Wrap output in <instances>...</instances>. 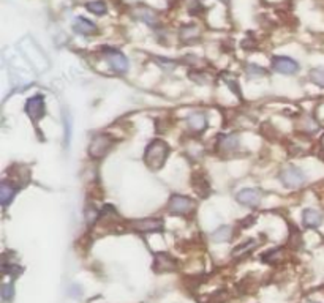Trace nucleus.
<instances>
[{"mask_svg": "<svg viewBox=\"0 0 324 303\" xmlns=\"http://www.w3.org/2000/svg\"><path fill=\"white\" fill-rule=\"evenodd\" d=\"M195 201L182 194H173L168 201V212L173 215H190L195 212Z\"/></svg>", "mask_w": 324, "mask_h": 303, "instance_id": "f03ea898", "label": "nucleus"}, {"mask_svg": "<svg viewBox=\"0 0 324 303\" xmlns=\"http://www.w3.org/2000/svg\"><path fill=\"white\" fill-rule=\"evenodd\" d=\"M86 7H87L89 11H92L93 15H98V16L104 15L106 10H107V7H106V4L103 2V0H95V2H89Z\"/></svg>", "mask_w": 324, "mask_h": 303, "instance_id": "412c9836", "label": "nucleus"}, {"mask_svg": "<svg viewBox=\"0 0 324 303\" xmlns=\"http://www.w3.org/2000/svg\"><path fill=\"white\" fill-rule=\"evenodd\" d=\"M103 54H104V59L110 63V66L114 69L116 73L119 74H125L128 71V59L117 49H107L104 48L103 49Z\"/></svg>", "mask_w": 324, "mask_h": 303, "instance_id": "39448f33", "label": "nucleus"}, {"mask_svg": "<svg viewBox=\"0 0 324 303\" xmlns=\"http://www.w3.org/2000/svg\"><path fill=\"white\" fill-rule=\"evenodd\" d=\"M155 62H158V65L165 69H173L176 68V62L174 60H170V59H163V57H155Z\"/></svg>", "mask_w": 324, "mask_h": 303, "instance_id": "393cba45", "label": "nucleus"}, {"mask_svg": "<svg viewBox=\"0 0 324 303\" xmlns=\"http://www.w3.org/2000/svg\"><path fill=\"white\" fill-rule=\"evenodd\" d=\"M114 141L106 134H97L92 137V141L89 144V155L93 160H100L110 154V150L113 147Z\"/></svg>", "mask_w": 324, "mask_h": 303, "instance_id": "7ed1b4c3", "label": "nucleus"}, {"mask_svg": "<svg viewBox=\"0 0 324 303\" xmlns=\"http://www.w3.org/2000/svg\"><path fill=\"white\" fill-rule=\"evenodd\" d=\"M302 223L305 228H318L322 223V215L316 208H305L302 212Z\"/></svg>", "mask_w": 324, "mask_h": 303, "instance_id": "4468645a", "label": "nucleus"}, {"mask_svg": "<svg viewBox=\"0 0 324 303\" xmlns=\"http://www.w3.org/2000/svg\"><path fill=\"white\" fill-rule=\"evenodd\" d=\"M73 29H75L76 33H81V35H93V33H97V30H98L97 26H95L92 21L84 19V18H78L75 21Z\"/></svg>", "mask_w": 324, "mask_h": 303, "instance_id": "dca6fc26", "label": "nucleus"}, {"mask_svg": "<svg viewBox=\"0 0 324 303\" xmlns=\"http://www.w3.org/2000/svg\"><path fill=\"white\" fill-rule=\"evenodd\" d=\"M310 81L316 86L324 87V68H315L310 71Z\"/></svg>", "mask_w": 324, "mask_h": 303, "instance_id": "5701e85b", "label": "nucleus"}, {"mask_svg": "<svg viewBox=\"0 0 324 303\" xmlns=\"http://www.w3.org/2000/svg\"><path fill=\"white\" fill-rule=\"evenodd\" d=\"M256 240L255 239H247L244 243H241L239 247H236L234 250H233V256L234 258H237V256H244V254H248V253H251V250L253 248H256Z\"/></svg>", "mask_w": 324, "mask_h": 303, "instance_id": "6ab92c4d", "label": "nucleus"}, {"mask_svg": "<svg viewBox=\"0 0 324 303\" xmlns=\"http://www.w3.org/2000/svg\"><path fill=\"white\" fill-rule=\"evenodd\" d=\"M168 157H170V145L161 139H153L144 152V163L149 169L158 171L163 168Z\"/></svg>", "mask_w": 324, "mask_h": 303, "instance_id": "f257e3e1", "label": "nucleus"}, {"mask_svg": "<svg viewBox=\"0 0 324 303\" xmlns=\"http://www.w3.org/2000/svg\"><path fill=\"white\" fill-rule=\"evenodd\" d=\"M272 68L275 71L283 73V74H294V73H297L299 65L296 60L290 59V57L280 55V57H274L272 59Z\"/></svg>", "mask_w": 324, "mask_h": 303, "instance_id": "9d476101", "label": "nucleus"}, {"mask_svg": "<svg viewBox=\"0 0 324 303\" xmlns=\"http://www.w3.org/2000/svg\"><path fill=\"white\" fill-rule=\"evenodd\" d=\"M18 191H19V185H16L15 182L4 180L0 183V202H2V205L7 207L10 202H13Z\"/></svg>", "mask_w": 324, "mask_h": 303, "instance_id": "9b49d317", "label": "nucleus"}, {"mask_svg": "<svg viewBox=\"0 0 324 303\" xmlns=\"http://www.w3.org/2000/svg\"><path fill=\"white\" fill-rule=\"evenodd\" d=\"M307 303H316V301H307Z\"/></svg>", "mask_w": 324, "mask_h": 303, "instance_id": "bb28decb", "label": "nucleus"}, {"mask_svg": "<svg viewBox=\"0 0 324 303\" xmlns=\"http://www.w3.org/2000/svg\"><path fill=\"white\" fill-rule=\"evenodd\" d=\"M131 228L141 234H150V232H161L165 229V223L161 218H144L131 221Z\"/></svg>", "mask_w": 324, "mask_h": 303, "instance_id": "0eeeda50", "label": "nucleus"}, {"mask_svg": "<svg viewBox=\"0 0 324 303\" xmlns=\"http://www.w3.org/2000/svg\"><path fill=\"white\" fill-rule=\"evenodd\" d=\"M153 272L157 273H168L177 270V261L168 253H155L153 256Z\"/></svg>", "mask_w": 324, "mask_h": 303, "instance_id": "6e6552de", "label": "nucleus"}, {"mask_svg": "<svg viewBox=\"0 0 324 303\" xmlns=\"http://www.w3.org/2000/svg\"><path fill=\"white\" fill-rule=\"evenodd\" d=\"M280 182L286 186V188H301L305 183V174L296 168V166H288L280 172Z\"/></svg>", "mask_w": 324, "mask_h": 303, "instance_id": "20e7f679", "label": "nucleus"}, {"mask_svg": "<svg viewBox=\"0 0 324 303\" xmlns=\"http://www.w3.org/2000/svg\"><path fill=\"white\" fill-rule=\"evenodd\" d=\"M231 237H233V228L231 226H220L217 231L212 232V240L219 242V243L231 240Z\"/></svg>", "mask_w": 324, "mask_h": 303, "instance_id": "a211bd4d", "label": "nucleus"}, {"mask_svg": "<svg viewBox=\"0 0 324 303\" xmlns=\"http://www.w3.org/2000/svg\"><path fill=\"white\" fill-rule=\"evenodd\" d=\"M187 125L190 130L201 133L207 128V115L204 112H193L187 117Z\"/></svg>", "mask_w": 324, "mask_h": 303, "instance_id": "f8f14e48", "label": "nucleus"}, {"mask_svg": "<svg viewBox=\"0 0 324 303\" xmlns=\"http://www.w3.org/2000/svg\"><path fill=\"white\" fill-rule=\"evenodd\" d=\"M222 2H228V0H222Z\"/></svg>", "mask_w": 324, "mask_h": 303, "instance_id": "cd10ccee", "label": "nucleus"}, {"mask_svg": "<svg viewBox=\"0 0 324 303\" xmlns=\"http://www.w3.org/2000/svg\"><path fill=\"white\" fill-rule=\"evenodd\" d=\"M199 37V29L195 24H190V26H184L181 29V38L184 41H190V40H196Z\"/></svg>", "mask_w": 324, "mask_h": 303, "instance_id": "aec40b11", "label": "nucleus"}, {"mask_svg": "<svg viewBox=\"0 0 324 303\" xmlns=\"http://www.w3.org/2000/svg\"><path fill=\"white\" fill-rule=\"evenodd\" d=\"M245 73H247V76H250V78H258V76H264V74H266V69L261 68V66H258V65L248 63V65L245 66Z\"/></svg>", "mask_w": 324, "mask_h": 303, "instance_id": "b1692460", "label": "nucleus"}, {"mask_svg": "<svg viewBox=\"0 0 324 303\" xmlns=\"http://www.w3.org/2000/svg\"><path fill=\"white\" fill-rule=\"evenodd\" d=\"M191 185H193L195 191L201 197H207L210 194V185L204 176H193V179H191Z\"/></svg>", "mask_w": 324, "mask_h": 303, "instance_id": "f3484780", "label": "nucleus"}, {"mask_svg": "<svg viewBox=\"0 0 324 303\" xmlns=\"http://www.w3.org/2000/svg\"><path fill=\"white\" fill-rule=\"evenodd\" d=\"M253 221H255V216H248L247 219H244V221H242V223H241V226H242L244 229H247V228H248V226H250L251 223H253Z\"/></svg>", "mask_w": 324, "mask_h": 303, "instance_id": "a878e982", "label": "nucleus"}, {"mask_svg": "<svg viewBox=\"0 0 324 303\" xmlns=\"http://www.w3.org/2000/svg\"><path fill=\"white\" fill-rule=\"evenodd\" d=\"M217 148L220 152H234L239 148V139L236 134H220L217 139Z\"/></svg>", "mask_w": 324, "mask_h": 303, "instance_id": "ddd939ff", "label": "nucleus"}, {"mask_svg": "<svg viewBox=\"0 0 324 303\" xmlns=\"http://www.w3.org/2000/svg\"><path fill=\"white\" fill-rule=\"evenodd\" d=\"M135 16L139 19V21H144L146 24H149L150 27H155L157 26V22H158V16L157 13L149 8V7H138L136 11H135Z\"/></svg>", "mask_w": 324, "mask_h": 303, "instance_id": "2eb2a0df", "label": "nucleus"}, {"mask_svg": "<svg viewBox=\"0 0 324 303\" xmlns=\"http://www.w3.org/2000/svg\"><path fill=\"white\" fill-rule=\"evenodd\" d=\"M0 297H2V300L5 303H10L11 300H13V297H15L13 284H2V287H0Z\"/></svg>", "mask_w": 324, "mask_h": 303, "instance_id": "4be33fe9", "label": "nucleus"}, {"mask_svg": "<svg viewBox=\"0 0 324 303\" xmlns=\"http://www.w3.org/2000/svg\"><path fill=\"white\" fill-rule=\"evenodd\" d=\"M261 197H262V191L258 188H245L241 193H237L236 199L239 204H242L245 207H258L261 202Z\"/></svg>", "mask_w": 324, "mask_h": 303, "instance_id": "1a4fd4ad", "label": "nucleus"}, {"mask_svg": "<svg viewBox=\"0 0 324 303\" xmlns=\"http://www.w3.org/2000/svg\"><path fill=\"white\" fill-rule=\"evenodd\" d=\"M24 111L29 115V119L32 122H38L44 117L46 114V106H44V98L43 95H35L32 98H29L26 101V106H24Z\"/></svg>", "mask_w": 324, "mask_h": 303, "instance_id": "423d86ee", "label": "nucleus"}]
</instances>
